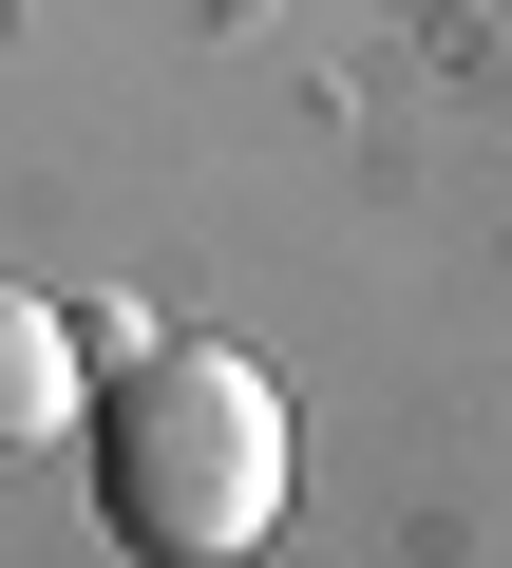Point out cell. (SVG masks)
I'll use <instances>...</instances> for the list:
<instances>
[{
  "label": "cell",
  "instance_id": "6da1fadb",
  "mask_svg": "<svg viewBox=\"0 0 512 568\" xmlns=\"http://www.w3.org/2000/svg\"><path fill=\"white\" fill-rule=\"evenodd\" d=\"M96 511L133 568H247L285 530V379L228 342H133L96 398Z\"/></svg>",
  "mask_w": 512,
  "mask_h": 568
},
{
  "label": "cell",
  "instance_id": "7a4b0ae2",
  "mask_svg": "<svg viewBox=\"0 0 512 568\" xmlns=\"http://www.w3.org/2000/svg\"><path fill=\"white\" fill-rule=\"evenodd\" d=\"M77 379H96V323H58V304H20V284H0V455H58Z\"/></svg>",
  "mask_w": 512,
  "mask_h": 568
}]
</instances>
